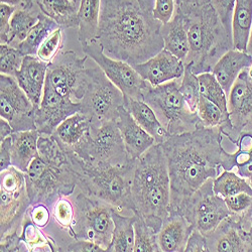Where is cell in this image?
Segmentation results:
<instances>
[{
  "mask_svg": "<svg viewBox=\"0 0 252 252\" xmlns=\"http://www.w3.org/2000/svg\"><path fill=\"white\" fill-rule=\"evenodd\" d=\"M25 55L17 48L0 44V71L1 74L15 77L23 65Z\"/></svg>",
  "mask_w": 252,
  "mask_h": 252,
  "instance_id": "41",
  "label": "cell"
},
{
  "mask_svg": "<svg viewBox=\"0 0 252 252\" xmlns=\"http://www.w3.org/2000/svg\"><path fill=\"white\" fill-rule=\"evenodd\" d=\"M43 13L35 0H25L16 7L11 20L8 35V44L17 48L27 38L32 29L37 24L40 14Z\"/></svg>",
  "mask_w": 252,
  "mask_h": 252,
  "instance_id": "26",
  "label": "cell"
},
{
  "mask_svg": "<svg viewBox=\"0 0 252 252\" xmlns=\"http://www.w3.org/2000/svg\"><path fill=\"white\" fill-rule=\"evenodd\" d=\"M11 135L0 141V172L11 166Z\"/></svg>",
  "mask_w": 252,
  "mask_h": 252,
  "instance_id": "52",
  "label": "cell"
},
{
  "mask_svg": "<svg viewBox=\"0 0 252 252\" xmlns=\"http://www.w3.org/2000/svg\"><path fill=\"white\" fill-rule=\"evenodd\" d=\"M81 112L91 123L100 124L105 121H116L118 109L125 102L124 94L97 66L85 69L81 83Z\"/></svg>",
  "mask_w": 252,
  "mask_h": 252,
  "instance_id": "8",
  "label": "cell"
},
{
  "mask_svg": "<svg viewBox=\"0 0 252 252\" xmlns=\"http://www.w3.org/2000/svg\"><path fill=\"white\" fill-rule=\"evenodd\" d=\"M35 110L16 79L0 75V117L10 123L14 132L36 130Z\"/></svg>",
  "mask_w": 252,
  "mask_h": 252,
  "instance_id": "14",
  "label": "cell"
},
{
  "mask_svg": "<svg viewBox=\"0 0 252 252\" xmlns=\"http://www.w3.org/2000/svg\"><path fill=\"white\" fill-rule=\"evenodd\" d=\"M26 251H63L62 247L57 246L55 241L47 237L43 229L37 227L27 213L23 222L22 234H20Z\"/></svg>",
  "mask_w": 252,
  "mask_h": 252,
  "instance_id": "34",
  "label": "cell"
},
{
  "mask_svg": "<svg viewBox=\"0 0 252 252\" xmlns=\"http://www.w3.org/2000/svg\"><path fill=\"white\" fill-rule=\"evenodd\" d=\"M227 208L234 215H242L252 207V195L239 193L224 199Z\"/></svg>",
  "mask_w": 252,
  "mask_h": 252,
  "instance_id": "44",
  "label": "cell"
},
{
  "mask_svg": "<svg viewBox=\"0 0 252 252\" xmlns=\"http://www.w3.org/2000/svg\"><path fill=\"white\" fill-rule=\"evenodd\" d=\"M73 204L75 217L69 236L95 242L107 251L113 235L115 208L83 192L76 196Z\"/></svg>",
  "mask_w": 252,
  "mask_h": 252,
  "instance_id": "9",
  "label": "cell"
},
{
  "mask_svg": "<svg viewBox=\"0 0 252 252\" xmlns=\"http://www.w3.org/2000/svg\"><path fill=\"white\" fill-rule=\"evenodd\" d=\"M81 110L80 102L61 95L45 84L43 99L35 110L36 130L40 134L52 135L63 121Z\"/></svg>",
  "mask_w": 252,
  "mask_h": 252,
  "instance_id": "16",
  "label": "cell"
},
{
  "mask_svg": "<svg viewBox=\"0 0 252 252\" xmlns=\"http://www.w3.org/2000/svg\"><path fill=\"white\" fill-rule=\"evenodd\" d=\"M20 232H12L0 236V251L1 252H15L26 251L20 238Z\"/></svg>",
  "mask_w": 252,
  "mask_h": 252,
  "instance_id": "48",
  "label": "cell"
},
{
  "mask_svg": "<svg viewBox=\"0 0 252 252\" xmlns=\"http://www.w3.org/2000/svg\"><path fill=\"white\" fill-rule=\"evenodd\" d=\"M63 47V29L59 28L56 30L51 35L47 37V39L37 50L36 57L44 61L48 64L59 55L61 49Z\"/></svg>",
  "mask_w": 252,
  "mask_h": 252,
  "instance_id": "42",
  "label": "cell"
},
{
  "mask_svg": "<svg viewBox=\"0 0 252 252\" xmlns=\"http://www.w3.org/2000/svg\"><path fill=\"white\" fill-rule=\"evenodd\" d=\"M180 85L181 79L158 86H152L150 84L142 97V101L155 110L171 136L193 131L203 126L198 113L191 111L186 104Z\"/></svg>",
  "mask_w": 252,
  "mask_h": 252,
  "instance_id": "7",
  "label": "cell"
},
{
  "mask_svg": "<svg viewBox=\"0 0 252 252\" xmlns=\"http://www.w3.org/2000/svg\"><path fill=\"white\" fill-rule=\"evenodd\" d=\"M41 12L54 19L63 30L78 29L79 4L72 0H35Z\"/></svg>",
  "mask_w": 252,
  "mask_h": 252,
  "instance_id": "32",
  "label": "cell"
},
{
  "mask_svg": "<svg viewBox=\"0 0 252 252\" xmlns=\"http://www.w3.org/2000/svg\"><path fill=\"white\" fill-rule=\"evenodd\" d=\"M65 251L69 252H101L106 251L103 247L98 245L95 242L84 240V239H74L67 247Z\"/></svg>",
  "mask_w": 252,
  "mask_h": 252,
  "instance_id": "51",
  "label": "cell"
},
{
  "mask_svg": "<svg viewBox=\"0 0 252 252\" xmlns=\"http://www.w3.org/2000/svg\"><path fill=\"white\" fill-rule=\"evenodd\" d=\"M90 126V119L82 112H78L63 121L52 135L62 149L72 150L86 134Z\"/></svg>",
  "mask_w": 252,
  "mask_h": 252,
  "instance_id": "31",
  "label": "cell"
},
{
  "mask_svg": "<svg viewBox=\"0 0 252 252\" xmlns=\"http://www.w3.org/2000/svg\"><path fill=\"white\" fill-rule=\"evenodd\" d=\"M176 8V0H155L153 13L158 22L165 25L171 22V19L174 17Z\"/></svg>",
  "mask_w": 252,
  "mask_h": 252,
  "instance_id": "45",
  "label": "cell"
},
{
  "mask_svg": "<svg viewBox=\"0 0 252 252\" xmlns=\"http://www.w3.org/2000/svg\"><path fill=\"white\" fill-rule=\"evenodd\" d=\"M52 216L61 229L65 230L68 234L71 233L75 217V209L72 201L66 197L59 198L52 206Z\"/></svg>",
  "mask_w": 252,
  "mask_h": 252,
  "instance_id": "40",
  "label": "cell"
},
{
  "mask_svg": "<svg viewBox=\"0 0 252 252\" xmlns=\"http://www.w3.org/2000/svg\"><path fill=\"white\" fill-rule=\"evenodd\" d=\"M27 189L32 205L52 207L61 197L71 196L78 185L70 159L50 161L39 156L33 158L26 173Z\"/></svg>",
  "mask_w": 252,
  "mask_h": 252,
  "instance_id": "6",
  "label": "cell"
},
{
  "mask_svg": "<svg viewBox=\"0 0 252 252\" xmlns=\"http://www.w3.org/2000/svg\"><path fill=\"white\" fill-rule=\"evenodd\" d=\"M124 106L141 127L156 139L157 143L161 144L171 136L148 103L125 97Z\"/></svg>",
  "mask_w": 252,
  "mask_h": 252,
  "instance_id": "27",
  "label": "cell"
},
{
  "mask_svg": "<svg viewBox=\"0 0 252 252\" xmlns=\"http://www.w3.org/2000/svg\"><path fill=\"white\" fill-rule=\"evenodd\" d=\"M219 126L172 135L161 143L171 180V212L222 169L225 149ZM170 212V213H171Z\"/></svg>",
  "mask_w": 252,
  "mask_h": 252,
  "instance_id": "2",
  "label": "cell"
},
{
  "mask_svg": "<svg viewBox=\"0 0 252 252\" xmlns=\"http://www.w3.org/2000/svg\"><path fill=\"white\" fill-rule=\"evenodd\" d=\"M112 218L114 230L111 244L107 251L111 252H131L134 247V221L136 215L122 216L116 209L113 210Z\"/></svg>",
  "mask_w": 252,
  "mask_h": 252,
  "instance_id": "33",
  "label": "cell"
},
{
  "mask_svg": "<svg viewBox=\"0 0 252 252\" xmlns=\"http://www.w3.org/2000/svg\"><path fill=\"white\" fill-rule=\"evenodd\" d=\"M208 252H248L237 215H230L206 234Z\"/></svg>",
  "mask_w": 252,
  "mask_h": 252,
  "instance_id": "21",
  "label": "cell"
},
{
  "mask_svg": "<svg viewBox=\"0 0 252 252\" xmlns=\"http://www.w3.org/2000/svg\"><path fill=\"white\" fill-rule=\"evenodd\" d=\"M213 190L215 194L223 199L239 193L252 195V188L248 180L233 171L223 170L222 173L213 180Z\"/></svg>",
  "mask_w": 252,
  "mask_h": 252,
  "instance_id": "36",
  "label": "cell"
},
{
  "mask_svg": "<svg viewBox=\"0 0 252 252\" xmlns=\"http://www.w3.org/2000/svg\"><path fill=\"white\" fill-rule=\"evenodd\" d=\"M251 65L252 56L246 52L232 49L218 60L212 73L228 96L239 75Z\"/></svg>",
  "mask_w": 252,
  "mask_h": 252,
  "instance_id": "24",
  "label": "cell"
},
{
  "mask_svg": "<svg viewBox=\"0 0 252 252\" xmlns=\"http://www.w3.org/2000/svg\"><path fill=\"white\" fill-rule=\"evenodd\" d=\"M48 68V63L36 56H25L23 65L14 77L35 109L39 107L43 99Z\"/></svg>",
  "mask_w": 252,
  "mask_h": 252,
  "instance_id": "19",
  "label": "cell"
},
{
  "mask_svg": "<svg viewBox=\"0 0 252 252\" xmlns=\"http://www.w3.org/2000/svg\"><path fill=\"white\" fill-rule=\"evenodd\" d=\"M161 26L135 0H101L96 38L105 55L135 66L163 50Z\"/></svg>",
  "mask_w": 252,
  "mask_h": 252,
  "instance_id": "1",
  "label": "cell"
},
{
  "mask_svg": "<svg viewBox=\"0 0 252 252\" xmlns=\"http://www.w3.org/2000/svg\"><path fill=\"white\" fill-rule=\"evenodd\" d=\"M242 235L247 243L248 252L252 251V207L242 215H237Z\"/></svg>",
  "mask_w": 252,
  "mask_h": 252,
  "instance_id": "50",
  "label": "cell"
},
{
  "mask_svg": "<svg viewBox=\"0 0 252 252\" xmlns=\"http://www.w3.org/2000/svg\"><path fill=\"white\" fill-rule=\"evenodd\" d=\"M85 162L125 165L128 157L116 121L91 123L89 130L71 150Z\"/></svg>",
  "mask_w": 252,
  "mask_h": 252,
  "instance_id": "10",
  "label": "cell"
},
{
  "mask_svg": "<svg viewBox=\"0 0 252 252\" xmlns=\"http://www.w3.org/2000/svg\"><path fill=\"white\" fill-rule=\"evenodd\" d=\"M0 236L22 233L23 222L32 206L26 173L11 165L0 172Z\"/></svg>",
  "mask_w": 252,
  "mask_h": 252,
  "instance_id": "11",
  "label": "cell"
},
{
  "mask_svg": "<svg viewBox=\"0 0 252 252\" xmlns=\"http://www.w3.org/2000/svg\"><path fill=\"white\" fill-rule=\"evenodd\" d=\"M235 3L236 0H211V4L218 13L222 24L231 33H232L231 24H232V15Z\"/></svg>",
  "mask_w": 252,
  "mask_h": 252,
  "instance_id": "43",
  "label": "cell"
},
{
  "mask_svg": "<svg viewBox=\"0 0 252 252\" xmlns=\"http://www.w3.org/2000/svg\"><path fill=\"white\" fill-rule=\"evenodd\" d=\"M180 91L188 107L191 111L197 112L198 103L201 97L200 84L198 76L193 72L191 63L185 64V72L181 78Z\"/></svg>",
  "mask_w": 252,
  "mask_h": 252,
  "instance_id": "39",
  "label": "cell"
},
{
  "mask_svg": "<svg viewBox=\"0 0 252 252\" xmlns=\"http://www.w3.org/2000/svg\"><path fill=\"white\" fill-rule=\"evenodd\" d=\"M198 79L201 96L215 103L224 113H228V96L213 73H202L198 75Z\"/></svg>",
  "mask_w": 252,
  "mask_h": 252,
  "instance_id": "37",
  "label": "cell"
},
{
  "mask_svg": "<svg viewBox=\"0 0 252 252\" xmlns=\"http://www.w3.org/2000/svg\"><path fill=\"white\" fill-rule=\"evenodd\" d=\"M72 1H74V2H77V3H80V0H72Z\"/></svg>",
  "mask_w": 252,
  "mask_h": 252,
  "instance_id": "60",
  "label": "cell"
},
{
  "mask_svg": "<svg viewBox=\"0 0 252 252\" xmlns=\"http://www.w3.org/2000/svg\"><path fill=\"white\" fill-rule=\"evenodd\" d=\"M228 113L232 129L226 133L231 142L246 125L252 123V78L244 70L228 94Z\"/></svg>",
  "mask_w": 252,
  "mask_h": 252,
  "instance_id": "17",
  "label": "cell"
},
{
  "mask_svg": "<svg viewBox=\"0 0 252 252\" xmlns=\"http://www.w3.org/2000/svg\"><path fill=\"white\" fill-rule=\"evenodd\" d=\"M178 5L186 19L190 45L184 64L191 63L197 76L212 72L218 60L234 49L232 33L226 30L211 3Z\"/></svg>",
  "mask_w": 252,
  "mask_h": 252,
  "instance_id": "4",
  "label": "cell"
},
{
  "mask_svg": "<svg viewBox=\"0 0 252 252\" xmlns=\"http://www.w3.org/2000/svg\"><path fill=\"white\" fill-rule=\"evenodd\" d=\"M13 132L14 131L10 123L4 118L0 117V141H2L6 137L10 136Z\"/></svg>",
  "mask_w": 252,
  "mask_h": 252,
  "instance_id": "53",
  "label": "cell"
},
{
  "mask_svg": "<svg viewBox=\"0 0 252 252\" xmlns=\"http://www.w3.org/2000/svg\"><path fill=\"white\" fill-rule=\"evenodd\" d=\"M15 10L16 6L7 3L0 4V44H8L10 20Z\"/></svg>",
  "mask_w": 252,
  "mask_h": 252,
  "instance_id": "46",
  "label": "cell"
},
{
  "mask_svg": "<svg viewBox=\"0 0 252 252\" xmlns=\"http://www.w3.org/2000/svg\"><path fill=\"white\" fill-rule=\"evenodd\" d=\"M64 151L77 175V187L81 192L108 203L118 212L125 210L133 214L131 184L134 160L125 165L93 164L85 162L71 150Z\"/></svg>",
  "mask_w": 252,
  "mask_h": 252,
  "instance_id": "5",
  "label": "cell"
},
{
  "mask_svg": "<svg viewBox=\"0 0 252 252\" xmlns=\"http://www.w3.org/2000/svg\"><path fill=\"white\" fill-rule=\"evenodd\" d=\"M193 226L182 214L171 212L158 233V241L160 251L184 252L190 237Z\"/></svg>",
  "mask_w": 252,
  "mask_h": 252,
  "instance_id": "22",
  "label": "cell"
},
{
  "mask_svg": "<svg viewBox=\"0 0 252 252\" xmlns=\"http://www.w3.org/2000/svg\"><path fill=\"white\" fill-rule=\"evenodd\" d=\"M39 135L37 130L17 131L11 134V165L24 173L28 172L31 162L38 156Z\"/></svg>",
  "mask_w": 252,
  "mask_h": 252,
  "instance_id": "28",
  "label": "cell"
},
{
  "mask_svg": "<svg viewBox=\"0 0 252 252\" xmlns=\"http://www.w3.org/2000/svg\"><path fill=\"white\" fill-rule=\"evenodd\" d=\"M25 0H1V3H7V4L18 7Z\"/></svg>",
  "mask_w": 252,
  "mask_h": 252,
  "instance_id": "56",
  "label": "cell"
},
{
  "mask_svg": "<svg viewBox=\"0 0 252 252\" xmlns=\"http://www.w3.org/2000/svg\"><path fill=\"white\" fill-rule=\"evenodd\" d=\"M248 180V182H249V184H250V186H251V188H252V176L249 178V179H247Z\"/></svg>",
  "mask_w": 252,
  "mask_h": 252,
  "instance_id": "58",
  "label": "cell"
},
{
  "mask_svg": "<svg viewBox=\"0 0 252 252\" xmlns=\"http://www.w3.org/2000/svg\"><path fill=\"white\" fill-rule=\"evenodd\" d=\"M173 212L182 214L194 229L205 235L212 232L224 219L232 215L225 200L215 194L213 179L208 180Z\"/></svg>",
  "mask_w": 252,
  "mask_h": 252,
  "instance_id": "12",
  "label": "cell"
},
{
  "mask_svg": "<svg viewBox=\"0 0 252 252\" xmlns=\"http://www.w3.org/2000/svg\"><path fill=\"white\" fill-rule=\"evenodd\" d=\"M134 252H159L158 232L136 215L134 221Z\"/></svg>",
  "mask_w": 252,
  "mask_h": 252,
  "instance_id": "38",
  "label": "cell"
},
{
  "mask_svg": "<svg viewBox=\"0 0 252 252\" xmlns=\"http://www.w3.org/2000/svg\"><path fill=\"white\" fill-rule=\"evenodd\" d=\"M135 1H137L140 4V6L145 10H149V11L154 10L155 0H135Z\"/></svg>",
  "mask_w": 252,
  "mask_h": 252,
  "instance_id": "54",
  "label": "cell"
},
{
  "mask_svg": "<svg viewBox=\"0 0 252 252\" xmlns=\"http://www.w3.org/2000/svg\"><path fill=\"white\" fill-rule=\"evenodd\" d=\"M247 53L252 56V30H251V33H250V38H249V43H248V47H247Z\"/></svg>",
  "mask_w": 252,
  "mask_h": 252,
  "instance_id": "57",
  "label": "cell"
},
{
  "mask_svg": "<svg viewBox=\"0 0 252 252\" xmlns=\"http://www.w3.org/2000/svg\"><path fill=\"white\" fill-rule=\"evenodd\" d=\"M32 221L39 228L45 229L51 220L49 207L45 204L32 205L28 211Z\"/></svg>",
  "mask_w": 252,
  "mask_h": 252,
  "instance_id": "47",
  "label": "cell"
},
{
  "mask_svg": "<svg viewBox=\"0 0 252 252\" xmlns=\"http://www.w3.org/2000/svg\"><path fill=\"white\" fill-rule=\"evenodd\" d=\"M131 198L133 214L158 233L171 212V180L160 144L156 143L134 160Z\"/></svg>",
  "mask_w": 252,
  "mask_h": 252,
  "instance_id": "3",
  "label": "cell"
},
{
  "mask_svg": "<svg viewBox=\"0 0 252 252\" xmlns=\"http://www.w3.org/2000/svg\"><path fill=\"white\" fill-rule=\"evenodd\" d=\"M118 112L119 116L116 122L126 152H127L130 159L135 160L157 143L156 139L146 132L135 121V119L132 117L130 112L126 109L124 105L119 107Z\"/></svg>",
  "mask_w": 252,
  "mask_h": 252,
  "instance_id": "20",
  "label": "cell"
},
{
  "mask_svg": "<svg viewBox=\"0 0 252 252\" xmlns=\"http://www.w3.org/2000/svg\"><path fill=\"white\" fill-rule=\"evenodd\" d=\"M176 2H177V4H180L182 2V0H176Z\"/></svg>",
  "mask_w": 252,
  "mask_h": 252,
  "instance_id": "59",
  "label": "cell"
},
{
  "mask_svg": "<svg viewBox=\"0 0 252 252\" xmlns=\"http://www.w3.org/2000/svg\"><path fill=\"white\" fill-rule=\"evenodd\" d=\"M160 33L164 43L163 49L184 62L190 51V45L186 19L178 4L171 22L161 26Z\"/></svg>",
  "mask_w": 252,
  "mask_h": 252,
  "instance_id": "25",
  "label": "cell"
},
{
  "mask_svg": "<svg viewBox=\"0 0 252 252\" xmlns=\"http://www.w3.org/2000/svg\"><path fill=\"white\" fill-rule=\"evenodd\" d=\"M237 146L235 153L225 151L222 170H237V174L245 179L252 176V123L246 125L232 141Z\"/></svg>",
  "mask_w": 252,
  "mask_h": 252,
  "instance_id": "23",
  "label": "cell"
},
{
  "mask_svg": "<svg viewBox=\"0 0 252 252\" xmlns=\"http://www.w3.org/2000/svg\"><path fill=\"white\" fill-rule=\"evenodd\" d=\"M186 252H208L207 238L204 233L197 229H193L192 233L188 239Z\"/></svg>",
  "mask_w": 252,
  "mask_h": 252,
  "instance_id": "49",
  "label": "cell"
},
{
  "mask_svg": "<svg viewBox=\"0 0 252 252\" xmlns=\"http://www.w3.org/2000/svg\"><path fill=\"white\" fill-rule=\"evenodd\" d=\"M132 67L152 86L181 79L185 72L184 62L164 49L146 62Z\"/></svg>",
  "mask_w": 252,
  "mask_h": 252,
  "instance_id": "18",
  "label": "cell"
},
{
  "mask_svg": "<svg viewBox=\"0 0 252 252\" xmlns=\"http://www.w3.org/2000/svg\"><path fill=\"white\" fill-rule=\"evenodd\" d=\"M82 48L85 55L96 63L125 97L142 100L143 93L149 87L150 83L143 80L131 65L105 55L97 38L82 46Z\"/></svg>",
  "mask_w": 252,
  "mask_h": 252,
  "instance_id": "13",
  "label": "cell"
},
{
  "mask_svg": "<svg viewBox=\"0 0 252 252\" xmlns=\"http://www.w3.org/2000/svg\"><path fill=\"white\" fill-rule=\"evenodd\" d=\"M101 13V0H80L78 10V39L81 46L96 39Z\"/></svg>",
  "mask_w": 252,
  "mask_h": 252,
  "instance_id": "30",
  "label": "cell"
},
{
  "mask_svg": "<svg viewBox=\"0 0 252 252\" xmlns=\"http://www.w3.org/2000/svg\"><path fill=\"white\" fill-rule=\"evenodd\" d=\"M88 57L80 58L75 52H61L50 63L46 76V85L63 96L80 100V82Z\"/></svg>",
  "mask_w": 252,
  "mask_h": 252,
  "instance_id": "15",
  "label": "cell"
},
{
  "mask_svg": "<svg viewBox=\"0 0 252 252\" xmlns=\"http://www.w3.org/2000/svg\"><path fill=\"white\" fill-rule=\"evenodd\" d=\"M181 3L193 4V5H203V4L211 3V0H182Z\"/></svg>",
  "mask_w": 252,
  "mask_h": 252,
  "instance_id": "55",
  "label": "cell"
},
{
  "mask_svg": "<svg viewBox=\"0 0 252 252\" xmlns=\"http://www.w3.org/2000/svg\"><path fill=\"white\" fill-rule=\"evenodd\" d=\"M59 28L60 26L54 19L41 13L37 24L32 29L23 43L18 45L17 49L25 56H36L40 45Z\"/></svg>",
  "mask_w": 252,
  "mask_h": 252,
  "instance_id": "35",
  "label": "cell"
},
{
  "mask_svg": "<svg viewBox=\"0 0 252 252\" xmlns=\"http://www.w3.org/2000/svg\"><path fill=\"white\" fill-rule=\"evenodd\" d=\"M231 30H232L233 48L247 53L252 30V0H236Z\"/></svg>",
  "mask_w": 252,
  "mask_h": 252,
  "instance_id": "29",
  "label": "cell"
}]
</instances>
